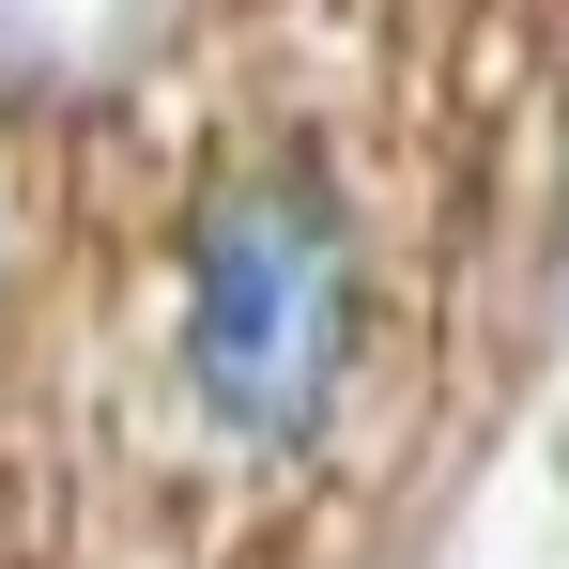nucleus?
I'll return each instance as SVG.
<instances>
[{
  "label": "nucleus",
  "instance_id": "1",
  "mask_svg": "<svg viewBox=\"0 0 569 569\" xmlns=\"http://www.w3.org/2000/svg\"><path fill=\"white\" fill-rule=\"evenodd\" d=\"M355 200L323 186L308 154H262L200 200L186 231V400L231 462H308L339 431V385H355Z\"/></svg>",
  "mask_w": 569,
  "mask_h": 569
}]
</instances>
